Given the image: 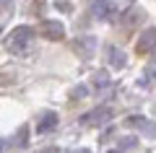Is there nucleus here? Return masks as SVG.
<instances>
[{"label": "nucleus", "mask_w": 156, "mask_h": 153, "mask_svg": "<svg viewBox=\"0 0 156 153\" xmlns=\"http://www.w3.org/2000/svg\"><path fill=\"white\" fill-rule=\"evenodd\" d=\"M55 127H57V114L55 112H44V114L39 117V125H37L39 132H50V130H55Z\"/></svg>", "instance_id": "obj_6"}, {"label": "nucleus", "mask_w": 156, "mask_h": 153, "mask_svg": "<svg viewBox=\"0 0 156 153\" xmlns=\"http://www.w3.org/2000/svg\"><path fill=\"white\" fill-rule=\"evenodd\" d=\"M94 13H96V18L109 21V18H115L117 8H115V3H112V0H94Z\"/></svg>", "instance_id": "obj_4"}, {"label": "nucleus", "mask_w": 156, "mask_h": 153, "mask_svg": "<svg viewBox=\"0 0 156 153\" xmlns=\"http://www.w3.org/2000/svg\"><path fill=\"white\" fill-rule=\"evenodd\" d=\"M117 148H120V151H128V148H138V140H135V137H120V143H117Z\"/></svg>", "instance_id": "obj_9"}, {"label": "nucleus", "mask_w": 156, "mask_h": 153, "mask_svg": "<svg viewBox=\"0 0 156 153\" xmlns=\"http://www.w3.org/2000/svg\"><path fill=\"white\" fill-rule=\"evenodd\" d=\"M94 47H96L94 37H81V39H76V49L81 52V57H91V55H94Z\"/></svg>", "instance_id": "obj_5"}, {"label": "nucleus", "mask_w": 156, "mask_h": 153, "mask_svg": "<svg viewBox=\"0 0 156 153\" xmlns=\"http://www.w3.org/2000/svg\"><path fill=\"white\" fill-rule=\"evenodd\" d=\"M73 96H86V86H78V88H73Z\"/></svg>", "instance_id": "obj_10"}, {"label": "nucleus", "mask_w": 156, "mask_h": 153, "mask_svg": "<svg viewBox=\"0 0 156 153\" xmlns=\"http://www.w3.org/2000/svg\"><path fill=\"white\" fill-rule=\"evenodd\" d=\"M3 148H5V143H0V151H3Z\"/></svg>", "instance_id": "obj_13"}, {"label": "nucleus", "mask_w": 156, "mask_h": 153, "mask_svg": "<svg viewBox=\"0 0 156 153\" xmlns=\"http://www.w3.org/2000/svg\"><path fill=\"white\" fill-rule=\"evenodd\" d=\"M109 117H112L109 106H96V109H91L89 114L81 117V122H83V125H101V122H107Z\"/></svg>", "instance_id": "obj_3"}, {"label": "nucleus", "mask_w": 156, "mask_h": 153, "mask_svg": "<svg viewBox=\"0 0 156 153\" xmlns=\"http://www.w3.org/2000/svg\"><path fill=\"white\" fill-rule=\"evenodd\" d=\"M39 34H42L44 39L57 42V39L65 37V26H62L60 21H42V23H39Z\"/></svg>", "instance_id": "obj_2"}, {"label": "nucleus", "mask_w": 156, "mask_h": 153, "mask_svg": "<svg viewBox=\"0 0 156 153\" xmlns=\"http://www.w3.org/2000/svg\"><path fill=\"white\" fill-rule=\"evenodd\" d=\"M5 3H11V0H0V5H5Z\"/></svg>", "instance_id": "obj_12"}, {"label": "nucleus", "mask_w": 156, "mask_h": 153, "mask_svg": "<svg viewBox=\"0 0 156 153\" xmlns=\"http://www.w3.org/2000/svg\"><path fill=\"white\" fill-rule=\"evenodd\" d=\"M96 86H107V75H104V73L96 75Z\"/></svg>", "instance_id": "obj_11"}, {"label": "nucleus", "mask_w": 156, "mask_h": 153, "mask_svg": "<svg viewBox=\"0 0 156 153\" xmlns=\"http://www.w3.org/2000/svg\"><path fill=\"white\" fill-rule=\"evenodd\" d=\"M107 52H109V62H112L115 68H122V65H125V55H122L117 47H109Z\"/></svg>", "instance_id": "obj_8"}, {"label": "nucleus", "mask_w": 156, "mask_h": 153, "mask_svg": "<svg viewBox=\"0 0 156 153\" xmlns=\"http://www.w3.org/2000/svg\"><path fill=\"white\" fill-rule=\"evenodd\" d=\"M31 39H34V29H31V26H18L16 31L8 37L5 47L11 49V52H23V49L31 44Z\"/></svg>", "instance_id": "obj_1"}, {"label": "nucleus", "mask_w": 156, "mask_h": 153, "mask_svg": "<svg viewBox=\"0 0 156 153\" xmlns=\"http://www.w3.org/2000/svg\"><path fill=\"white\" fill-rule=\"evenodd\" d=\"M154 47H156V29H148V31L138 39V52H146V49L154 52Z\"/></svg>", "instance_id": "obj_7"}]
</instances>
